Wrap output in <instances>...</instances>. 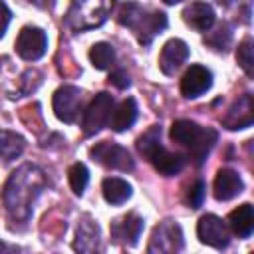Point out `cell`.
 <instances>
[{
  "mask_svg": "<svg viewBox=\"0 0 254 254\" xmlns=\"http://www.w3.org/2000/svg\"><path fill=\"white\" fill-rule=\"evenodd\" d=\"M46 187V177L36 165H22L10 175L2 190V202L14 220H26L32 204Z\"/></svg>",
  "mask_w": 254,
  "mask_h": 254,
  "instance_id": "cell-1",
  "label": "cell"
},
{
  "mask_svg": "<svg viewBox=\"0 0 254 254\" xmlns=\"http://www.w3.org/2000/svg\"><path fill=\"white\" fill-rule=\"evenodd\" d=\"M171 139L175 143L187 147V151H189L190 159L194 161V165H202L204 159H206V155L214 147L218 135L210 127H200L194 121L179 119L171 127Z\"/></svg>",
  "mask_w": 254,
  "mask_h": 254,
  "instance_id": "cell-2",
  "label": "cell"
},
{
  "mask_svg": "<svg viewBox=\"0 0 254 254\" xmlns=\"http://www.w3.org/2000/svg\"><path fill=\"white\" fill-rule=\"evenodd\" d=\"M117 22L133 30L137 40L145 46L151 44V40L167 28V16L163 12H147L135 2H127L121 6L117 14Z\"/></svg>",
  "mask_w": 254,
  "mask_h": 254,
  "instance_id": "cell-3",
  "label": "cell"
},
{
  "mask_svg": "<svg viewBox=\"0 0 254 254\" xmlns=\"http://www.w3.org/2000/svg\"><path fill=\"white\" fill-rule=\"evenodd\" d=\"M139 153L165 177L179 175L185 167V159L179 153H171L161 145V127L153 125L149 131H145L137 139Z\"/></svg>",
  "mask_w": 254,
  "mask_h": 254,
  "instance_id": "cell-4",
  "label": "cell"
},
{
  "mask_svg": "<svg viewBox=\"0 0 254 254\" xmlns=\"http://www.w3.org/2000/svg\"><path fill=\"white\" fill-rule=\"evenodd\" d=\"M113 0H73L67 10V24L75 32L91 30L101 26L109 12H111Z\"/></svg>",
  "mask_w": 254,
  "mask_h": 254,
  "instance_id": "cell-5",
  "label": "cell"
},
{
  "mask_svg": "<svg viewBox=\"0 0 254 254\" xmlns=\"http://www.w3.org/2000/svg\"><path fill=\"white\" fill-rule=\"evenodd\" d=\"M111 111H113V97H111L107 91L97 93V95L91 99V103H89V107L85 109V113H83V123H81L83 133H85L87 137L99 133V131L105 127V123L109 121Z\"/></svg>",
  "mask_w": 254,
  "mask_h": 254,
  "instance_id": "cell-6",
  "label": "cell"
},
{
  "mask_svg": "<svg viewBox=\"0 0 254 254\" xmlns=\"http://www.w3.org/2000/svg\"><path fill=\"white\" fill-rule=\"evenodd\" d=\"M91 157L93 161H97L99 165L107 167V169H115V171H131L133 169V159L131 153L117 145V143H109V141H101L95 147H91Z\"/></svg>",
  "mask_w": 254,
  "mask_h": 254,
  "instance_id": "cell-7",
  "label": "cell"
},
{
  "mask_svg": "<svg viewBox=\"0 0 254 254\" xmlns=\"http://www.w3.org/2000/svg\"><path fill=\"white\" fill-rule=\"evenodd\" d=\"M46 48H48V38L42 28L26 26L20 30L16 38V52L22 60L36 62L46 54Z\"/></svg>",
  "mask_w": 254,
  "mask_h": 254,
  "instance_id": "cell-8",
  "label": "cell"
},
{
  "mask_svg": "<svg viewBox=\"0 0 254 254\" xmlns=\"http://www.w3.org/2000/svg\"><path fill=\"white\" fill-rule=\"evenodd\" d=\"M183 250V230L177 222L173 220H165L161 222L153 234H151V242L147 246V252H179Z\"/></svg>",
  "mask_w": 254,
  "mask_h": 254,
  "instance_id": "cell-9",
  "label": "cell"
},
{
  "mask_svg": "<svg viewBox=\"0 0 254 254\" xmlns=\"http://www.w3.org/2000/svg\"><path fill=\"white\" fill-rule=\"evenodd\" d=\"M54 113L64 123H73L81 111V91L75 85H64L54 93Z\"/></svg>",
  "mask_w": 254,
  "mask_h": 254,
  "instance_id": "cell-10",
  "label": "cell"
},
{
  "mask_svg": "<svg viewBox=\"0 0 254 254\" xmlns=\"http://www.w3.org/2000/svg\"><path fill=\"white\" fill-rule=\"evenodd\" d=\"M196 234L202 244H208L212 248H222L228 244V230L222 218L214 214H204L196 224Z\"/></svg>",
  "mask_w": 254,
  "mask_h": 254,
  "instance_id": "cell-11",
  "label": "cell"
},
{
  "mask_svg": "<svg viewBox=\"0 0 254 254\" xmlns=\"http://www.w3.org/2000/svg\"><path fill=\"white\" fill-rule=\"evenodd\" d=\"M252 121H254V105L250 93H244L240 99H236L222 117V125L230 131L246 129L252 125Z\"/></svg>",
  "mask_w": 254,
  "mask_h": 254,
  "instance_id": "cell-12",
  "label": "cell"
},
{
  "mask_svg": "<svg viewBox=\"0 0 254 254\" xmlns=\"http://www.w3.org/2000/svg\"><path fill=\"white\" fill-rule=\"evenodd\" d=\"M141 230H143V218L137 216L135 212H129L111 222V238L123 246H135L141 236Z\"/></svg>",
  "mask_w": 254,
  "mask_h": 254,
  "instance_id": "cell-13",
  "label": "cell"
},
{
  "mask_svg": "<svg viewBox=\"0 0 254 254\" xmlns=\"http://www.w3.org/2000/svg\"><path fill=\"white\" fill-rule=\"evenodd\" d=\"M210 85H212V73L204 65L194 64L185 71V75L181 79V93L189 99H194V97L202 95Z\"/></svg>",
  "mask_w": 254,
  "mask_h": 254,
  "instance_id": "cell-14",
  "label": "cell"
},
{
  "mask_svg": "<svg viewBox=\"0 0 254 254\" xmlns=\"http://www.w3.org/2000/svg\"><path fill=\"white\" fill-rule=\"evenodd\" d=\"M189 58V48L183 40L179 38H173L169 40L163 50H161V56H159V67L165 75H173Z\"/></svg>",
  "mask_w": 254,
  "mask_h": 254,
  "instance_id": "cell-15",
  "label": "cell"
},
{
  "mask_svg": "<svg viewBox=\"0 0 254 254\" xmlns=\"http://www.w3.org/2000/svg\"><path fill=\"white\" fill-rule=\"evenodd\" d=\"M214 10H212V6L210 4H206V2H190L185 10H183V20L190 26V28H194V30H198V32H206V30H210L212 28V24H214Z\"/></svg>",
  "mask_w": 254,
  "mask_h": 254,
  "instance_id": "cell-16",
  "label": "cell"
},
{
  "mask_svg": "<svg viewBox=\"0 0 254 254\" xmlns=\"http://www.w3.org/2000/svg\"><path fill=\"white\" fill-rule=\"evenodd\" d=\"M244 189V183L240 175L232 169H220L214 179V196L216 200H230L236 194H240Z\"/></svg>",
  "mask_w": 254,
  "mask_h": 254,
  "instance_id": "cell-17",
  "label": "cell"
},
{
  "mask_svg": "<svg viewBox=\"0 0 254 254\" xmlns=\"http://www.w3.org/2000/svg\"><path fill=\"white\" fill-rule=\"evenodd\" d=\"M230 228L234 234H238L240 238H248L254 230V208L250 202L240 204L238 208H234L228 216Z\"/></svg>",
  "mask_w": 254,
  "mask_h": 254,
  "instance_id": "cell-18",
  "label": "cell"
},
{
  "mask_svg": "<svg viewBox=\"0 0 254 254\" xmlns=\"http://www.w3.org/2000/svg\"><path fill=\"white\" fill-rule=\"evenodd\" d=\"M73 248L79 252H93L99 248V226L93 220H89L87 216L77 226Z\"/></svg>",
  "mask_w": 254,
  "mask_h": 254,
  "instance_id": "cell-19",
  "label": "cell"
},
{
  "mask_svg": "<svg viewBox=\"0 0 254 254\" xmlns=\"http://www.w3.org/2000/svg\"><path fill=\"white\" fill-rule=\"evenodd\" d=\"M101 192H103V198L109 204H123L131 196V185L123 179L107 177L101 183Z\"/></svg>",
  "mask_w": 254,
  "mask_h": 254,
  "instance_id": "cell-20",
  "label": "cell"
},
{
  "mask_svg": "<svg viewBox=\"0 0 254 254\" xmlns=\"http://www.w3.org/2000/svg\"><path fill=\"white\" fill-rule=\"evenodd\" d=\"M135 119H137V103L133 97H127L117 105V109L109 117V123L113 131H125L135 123Z\"/></svg>",
  "mask_w": 254,
  "mask_h": 254,
  "instance_id": "cell-21",
  "label": "cell"
},
{
  "mask_svg": "<svg viewBox=\"0 0 254 254\" xmlns=\"http://www.w3.org/2000/svg\"><path fill=\"white\" fill-rule=\"evenodd\" d=\"M24 137L14 133V131H6V129H0V159L10 163L14 159H18L24 151Z\"/></svg>",
  "mask_w": 254,
  "mask_h": 254,
  "instance_id": "cell-22",
  "label": "cell"
},
{
  "mask_svg": "<svg viewBox=\"0 0 254 254\" xmlns=\"http://www.w3.org/2000/svg\"><path fill=\"white\" fill-rule=\"evenodd\" d=\"M89 60L97 69H109L115 62V50L107 42H97L89 50Z\"/></svg>",
  "mask_w": 254,
  "mask_h": 254,
  "instance_id": "cell-23",
  "label": "cell"
},
{
  "mask_svg": "<svg viewBox=\"0 0 254 254\" xmlns=\"http://www.w3.org/2000/svg\"><path fill=\"white\" fill-rule=\"evenodd\" d=\"M67 179H69V187L75 194H83L85 187H87V181H89V171L83 163H73L67 171Z\"/></svg>",
  "mask_w": 254,
  "mask_h": 254,
  "instance_id": "cell-24",
  "label": "cell"
},
{
  "mask_svg": "<svg viewBox=\"0 0 254 254\" xmlns=\"http://www.w3.org/2000/svg\"><path fill=\"white\" fill-rule=\"evenodd\" d=\"M236 62L248 75H252V40L250 38H244L240 42L236 50Z\"/></svg>",
  "mask_w": 254,
  "mask_h": 254,
  "instance_id": "cell-25",
  "label": "cell"
},
{
  "mask_svg": "<svg viewBox=\"0 0 254 254\" xmlns=\"http://www.w3.org/2000/svg\"><path fill=\"white\" fill-rule=\"evenodd\" d=\"M230 38H232V34H230V26L228 24H222L216 32H212L208 38H204L214 50H226V46L230 44Z\"/></svg>",
  "mask_w": 254,
  "mask_h": 254,
  "instance_id": "cell-26",
  "label": "cell"
},
{
  "mask_svg": "<svg viewBox=\"0 0 254 254\" xmlns=\"http://www.w3.org/2000/svg\"><path fill=\"white\" fill-rule=\"evenodd\" d=\"M204 190H206L204 183H202V181H194V183L187 189V194H185L187 204H189L190 208H198V206L202 204V200H204Z\"/></svg>",
  "mask_w": 254,
  "mask_h": 254,
  "instance_id": "cell-27",
  "label": "cell"
},
{
  "mask_svg": "<svg viewBox=\"0 0 254 254\" xmlns=\"http://www.w3.org/2000/svg\"><path fill=\"white\" fill-rule=\"evenodd\" d=\"M109 83L115 85L117 89H125V87H129L131 79H129V73H127V71L117 69V71H113V73L109 75Z\"/></svg>",
  "mask_w": 254,
  "mask_h": 254,
  "instance_id": "cell-28",
  "label": "cell"
},
{
  "mask_svg": "<svg viewBox=\"0 0 254 254\" xmlns=\"http://www.w3.org/2000/svg\"><path fill=\"white\" fill-rule=\"evenodd\" d=\"M10 18H12V12L8 10V6L4 2H0V38L4 36L8 24H10Z\"/></svg>",
  "mask_w": 254,
  "mask_h": 254,
  "instance_id": "cell-29",
  "label": "cell"
},
{
  "mask_svg": "<svg viewBox=\"0 0 254 254\" xmlns=\"http://www.w3.org/2000/svg\"><path fill=\"white\" fill-rule=\"evenodd\" d=\"M165 4H177V2H183V0H163Z\"/></svg>",
  "mask_w": 254,
  "mask_h": 254,
  "instance_id": "cell-30",
  "label": "cell"
}]
</instances>
